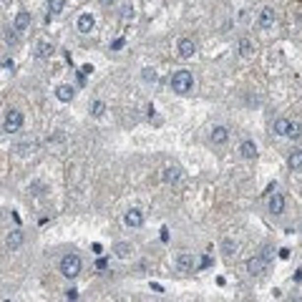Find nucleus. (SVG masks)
Returning a JSON list of instances; mask_svg holds the SVG:
<instances>
[{
  "label": "nucleus",
  "mask_w": 302,
  "mask_h": 302,
  "mask_svg": "<svg viewBox=\"0 0 302 302\" xmlns=\"http://www.w3.org/2000/svg\"><path fill=\"white\" fill-rule=\"evenodd\" d=\"M169 83H171V91L179 93V96H186V93L194 91V76H191L189 71H177V73H171Z\"/></svg>",
  "instance_id": "f257e3e1"
},
{
  "label": "nucleus",
  "mask_w": 302,
  "mask_h": 302,
  "mask_svg": "<svg viewBox=\"0 0 302 302\" xmlns=\"http://www.w3.org/2000/svg\"><path fill=\"white\" fill-rule=\"evenodd\" d=\"M58 270L63 277H68V279H76L81 274V257L68 252V254H63L60 257V262H58Z\"/></svg>",
  "instance_id": "f03ea898"
},
{
  "label": "nucleus",
  "mask_w": 302,
  "mask_h": 302,
  "mask_svg": "<svg viewBox=\"0 0 302 302\" xmlns=\"http://www.w3.org/2000/svg\"><path fill=\"white\" fill-rule=\"evenodd\" d=\"M274 134L277 136H290V139H300V134H302V126L297 123V121H290V119H277L274 121Z\"/></svg>",
  "instance_id": "7ed1b4c3"
},
{
  "label": "nucleus",
  "mask_w": 302,
  "mask_h": 302,
  "mask_svg": "<svg viewBox=\"0 0 302 302\" xmlns=\"http://www.w3.org/2000/svg\"><path fill=\"white\" fill-rule=\"evenodd\" d=\"M20 128H23V111H18V109H10L3 119V131L5 134H18Z\"/></svg>",
  "instance_id": "20e7f679"
},
{
  "label": "nucleus",
  "mask_w": 302,
  "mask_h": 302,
  "mask_svg": "<svg viewBox=\"0 0 302 302\" xmlns=\"http://www.w3.org/2000/svg\"><path fill=\"white\" fill-rule=\"evenodd\" d=\"M123 224L128 227V229H139L141 224H144V211L141 209H128L126 214H123Z\"/></svg>",
  "instance_id": "39448f33"
},
{
  "label": "nucleus",
  "mask_w": 302,
  "mask_h": 302,
  "mask_svg": "<svg viewBox=\"0 0 302 302\" xmlns=\"http://www.w3.org/2000/svg\"><path fill=\"white\" fill-rule=\"evenodd\" d=\"M247 270L249 274L254 277H260L265 270H267V254H257V257H249V262H247Z\"/></svg>",
  "instance_id": "423d86ee"
},
{
  "label": "nucleus",
  "mask_w": 302,
  "mask_h": 302,
  "mask_svg": "<svg viewBox=\"0 0 302 302\" xmlns=\"http://www.w3.org/2000/svg\"><path fill=\"white\" fill-rule=\"evenodd\" d=\"M285 207H287V202H285V197L279 191H274L272 197H270V202H267V209L274 214V217H279V214H285Z\"/></svg>",
  "instance_id": "0eeeda50"
},
{
  "label": "nucleus",
  "mask_w": 302,
  "mask_h": 302,
  "mask_svg": "<svg viewBox=\"0 0 302 302\" xmlns=\"http://www.w3.org/2000/svg\"><path fill=\"white\" fill-rule=\"evenodd\" d=\"M23 242H26V234L20 232V229H13V232L5 234V247H8L10 252L20 249V247H23Z\"/></svg>",
  "instance_id": "6e6552de"
},
{
  "label": "nucleus",
  "mask_w": 302,
  "mask_h": 302,
  "mask_svg": "<svg viewBox=\"0 0 302 302\" xmlns=\"http://www.w3.org/2000/svg\"><path fill=\"white\" fill-rule=\"evenodd\" d=\"M194 53H197V43H194L191 38H181L177 43V56L179 58H191Z\"/></svg>",
  "instance_id": "1a4fd4ad"
},
{
  "label": "nucleus",
  "mask_w": 302,
  "mask_h": 302,
  "mask_svg": "<svg viewBox=\"0 0 302 302\" xmlns=\"http://www.w3.org/2000/svg\"><path fill=\"white\" fill-rule=\"evenodd\" d=\"M209 141H211L214 146H224V144L229 141V128H227V126H214L211 134H209Z\"/></svg>",
  "instance_id": "9d476101"
},
{
  "label": "nucleus",
  "mask_w": 302,
  "mask_h": 302,
  "mask_svg": "<svg viewBox=\"0 0 302 302\" xmlns=\"http://www.w3.org/2000/svg\"><path fill=\"white\" fill-rule=\"evenodd\" d=\"M93 26H96V18H93L91 13H81V15H78V20H76L78 33H91V30H93Z\"/></svg>",
  "instance_id": "9b49d317"
},
{
  "label": "nucleus",
  "mask_w": 302,
  "mask_h": 302,
  "mask_svg": "<svg viewBox=\"0 0 302 302\" xmlns=\"http://www.w3.org/2000/svg\"><path fill=\"white\" fill-rule=\"evenodd\" d=\"M194 267H197V262H194V257H191L189 252H181V254L177 257V270H179V272L189 274Z\"/></svg>",
  "instance_id": "f8f14e48"
},
{
  "label": "nucleus",
  "mask_w": 302,
  "mask_h": 302,
  "mask_svg": "<svg viewBox=\"0 0 302 302\" xmlns=\"http://www.w3.org/2000/svg\"><path fill=\"white\" fill-rule=\"evenodd\" d=\"M240 156L244 159V161H252V159H257V144L254 141H242L240 144Z\"/></svg>",
  "instance_id": "ddd939ff"
},
{
  "label": "nucleus",
  "mask_w": 302,
  "mask_h": 302,
  "mask_svg": "<svg viewBox=\"0 0 302 302\" xmlns=\"http://www.w3.org/2000/svg\"><path fill=\"white\" fill-rule=\"evenodd\" d=\"M73 96H76V89H73V86H68V83H63V86H58V89H56V98L63 101V103L73 101Z\"/></svg>",
  "instance_id": "4468645a"
},
{
  "label": "nucleus",
  "mask_w": 302,
  "mask_h": 302,
  "mask_svg": "<svg viewBox=\"0 0 302 302\" xmlns=\"http://www.w3.org/2000/svg\"><path fill=\"white\" fill-rule=\"evenodd\" d=\"M274 18H277V15H274V10H272L270 5L262 8V10H260V28H265V30L272 28V26H274Z\"/></svg>",
  "instance_id": "2eb2a0df"
},
{
  "label": "nucleus",
  "mask_w": 302,
  "mask_h": 302,
  "mask_svg": "<svg viewBox=\"0 0 302 302\" xmlns=\"http://www.w3.org/2000/svg\"><path fill=\"white\" fill-rule=\"evenodd\" d=\"M161 179H164V184H177V181L181 179V169H179V166H166L164 174H161Z\"/></svg>",
  "instance_id": "dca6fc26"
},
{
  "label": "nucleus",
  "mask_w": 302,
  "mask_h": 302,
  "mask_svg": "<svg viewBox=\"0 0 302 302\" xmlns=\"http://www.w3.org/2000/svg\"><path fill=\"white\" fill-rule=\"evenodd\" d=\"M30 26V13L28 10H20L18 15H15V20H13V28L20 33V30H26Z\"/></svg>",
  "instance_id": "f3484780"
},
{
  "label": "nucleus",
  "mask_w": 302,
  "mask_h": 302,
  "mask_svg": "<svg viewBox=\"0 0 302 302\" xmlns=\"http://www.w3.org/2000/svg\"><path fill=\"white\" fill-rule=\"evenodd\" d=\"M114 252H116V257H121V260H126V257L134 252V247L128 244V242H116V244H114Z\"/></svg>",
  "instance_id": "a211bd4d"
},
{
  "label": "nucleus",
  "mask_w": 302,
  "mask_h": 302,
  "mask_svg": "<svg viewBox=\"0 0 302 302\" xmlns=\"http://www.w3.org/2000/svg\"><path fill=\"white\" fill-rule=\"evenodd\" d=\"M287 166H290L292 171H300V169H302V149H300V151H292L290 159H287Z\"/></svg>",
  "instance_id": "6ab92c4d"
},
{
  "label": "nucleus",
  "mask_w": 302,
  "mask_h": 302,
  "mask_svg": "<svg viewBox=\"0 0 302 302\" xmlns=\"http://www.w3.org/2000/svg\"><path fill=\"white\" fill-rule=\"evenodd\" d=\"M237 48H240V56H242V58H249V56L254 53V46H252V40H249V38H242Z\"/></svg>",
  "instance_id": "aec40b11"
},
{
  "label": "nucleus",
  "mask_w": 302,
  "mask_h": 302,
  "mask_svg": "<svg viewBox=\"0 0 302 302\" xmlns=\"http://www.w3.org/2000/svg\"><path fill=\"white\" fill-rule=\"evenodd\" d=\"M35 56H38V58H48V56H53V46H51V43H46V40L38 43V51H35Z\"/></svg>",
  "instance_id": "412c9836"
},
{
  "label": "nucleus",
  "mask_w": 302,
  "mask_h": 302,
  "mask_svg": "<svg viewBox=\"0 0 302 302\" xmlns=\"http://www.w3.org/2000/svg\"><path fill=\"white\" fill-rule=\"evenodd\" d=\"M222 252H224L227 257H232V254L237 252V242L229 240V237H224V240H222Z\"/></svg>",
  "instance_id": "4be33fe9"
},
{
  "label": "nucleus",
  "mask_w": 302,
  "mask_h": 302,
  "mask_svg": "<svg viewBox=\"0 0 302 302\" xmlns=\"http://www.w3.org/2000/svg\"><path fill=\"white\" fill-rule=\"evenodd\" d=\"M63 8H66V0H48V10H51V15L63 13Z\"/></svg>",
  "instance_id": "5701e85b"
},
{
  "label": "nucleus",
  "mask_w": 302,
  "mask_h": 302,
  "mask_svg": "<svg viewBox=\"0 0 302 302\" xmlns=\"http://www.w3.org/2000/svg\"><path fill=\"white\" fill-rule=\"evenodd\" d=\"M103 111H106V103H103V101H93V106H91V114H93L96 119H101V116H103Z\"/></svg>",
  "instance_id": "b1692460"
},
{
  "label": "nucleus",
  "mask_w": 302,
  "mask_h": 302,
  "mask_svg": "<svg viewBox=\"0 0 302 302\" xmlns=\"http://www.w3.org/2000/svg\"><path fill=\"white\" fill-rule=\"evenodd\" d=\"M33 149H35L33 144H18V146H15V151H18V154H20V156H26V154H30V151H33Z\"/></svg>",
  "instance_id": "393cba45"
},
{
  "label": "nucleus",
  "mask_w": 302,
  "mask_h": 302,
  "mask_svg": "<svg viewBox=\"0 0 302 302\" xmlns=\"http://www.w3.org/2000/svg\"><path fill=\"white\" fill-rule=\"evenodd\" d=\"M211 265H214V262H211V257H209V254H204L202 260H199V270H207V267H211Z\"/></svg>",
  "instance_id": "a878e982"
},
{
  "label": "nucleus",
  "mask_w": 302,
  "mask_h": 302,
  "mask_svg": "<svg viewBox=\"0 0 302 302\" xmlns=\"http://www.w3.org/2000/svg\"><path fill=\"white\" fill-rule=\"evenodd\" d=\"M66 300H78V290L76 287H68L66 290Z\"/></svg>",
  "instance_id": "bb28decb"
},
{
  "label": "nucleus",
  "mask_w": 302,
  "mask_h": 302,
  "mask_svg": "<svg viewBox=\"0 0 302 302\" xmlns=\"http://www.w3.org/2000/svg\"><path fill=\"white\" fill-rule=\"evenodd\" d=\"M144 78H146V81H154V78H156V73L146 68V71H144Z\"/></svg>",
  "instance_id": "cd10ccee"
},
{
  "label": "nucleus",
  "mask_w": 302,
  "mask_h": 302,
  "mask_svg": "<svg viewBox=\"0 0 302 302\" xmlns=\"http://www.w3.org/2000/svg\"><path fill=\"white\" fill-rule=\"evenodd\" d=\"M101 5H114V0H101Z\"/></svg>",
  "instance_id": "c85d7f7f"
},
{
  "label": "nucleus",
  "mask_w": 302,
  "mask_h": 302,
  "mask_svg": "<svg viewBox=\"0 0 302 302\" xmlns=\"http://www.w3.org/2000/svg\"><path fill=\"white\" fill-rule=\"evenodd\" d=\"M144 3H151V0H144Z\"/></svg>",
  "instance_id": "c756f323"
},
{
  "label": "nucleus",
  "mask_w": 302,
  "mask_h": 302,
  "mask_svg": "<svg viewBox=\"0 0 302 302\" xmlns=\"http://www.w3.org/2000/svg\"><path fill=\"white\" fill-rule=\"evenodd\" d=\"M300 232H302V227H300Z\"/></svg>",
  "instance_id": "7c9ffc66"
}]
</instances>
